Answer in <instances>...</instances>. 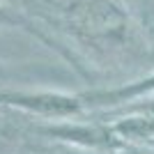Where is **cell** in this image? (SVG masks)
<instances>
[{"label": "cell", "mask_w": 154, "mask_h": 154, "mask_svg": "<svg viewBox=\"0 0 154 154\" xmlns=\"http://www.w3.org/2000/svg\"><path fill=\"white\" fill-rule=\"evenodd\" d=\"M30 16L51 30H62L103 55H122L136 48V28L113 0H16Z\"/></svg>", "instance_id": "obj_1"}, {"label": "cell", "mask_w": 154, "mask_h": 154, "mask_svg": "<svg viewBox=\"0 0 154 154\" xmlns=\"http://www.w3.org/2000/svg\"><path fill=\"white\" fill-rule=\"evenodd\" d=\"M0 108L19 110L23 115L39 120H64V117H81L88 106L81 94L69 92L0 88Z\"/></svg>", "instance_id": "obj_2"}, {"label": "cell", "mask_w": 154, "mask_h": 154, "mask_svg": "<svg viewBox=\"0 0 154 154\" xmlns=\"http://www.w3.org/2000/svg\"><path fill=\"white\" fill-rule=\"evenodd\" d=\"M0 28H14V30H21V32H26V35H30V37L37 39L42 46L55 51L81 78L92 81V74H90V69L85 67L83 58H81L71 46L64 44L58 35H53L51 28H44L35 16H30L26 9H21V7L12 5V2H7V0H0Z\"/></svg>", "instance_id": "obj_3"}, {"label": "cell", "mask_w": 154, "mask_h": 154, "mask_svg": "<svg viewBox=\"0 0 154 154\" xmlns=\"http://www.w3.org/2000/svg\"><path fill=\"white\" fill-rule=\"evenodd\" d=\"M122 115L113 120L110 127L124 147H147L154 140V115L140 110H120Z\"/></svg>", "instance_id": "obj_4"}]
</instances>
